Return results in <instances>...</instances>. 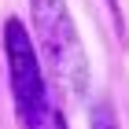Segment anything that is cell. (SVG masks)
I'll return each mask as SVG.
<instances>
[{
    "instance_id": "7a4b0ae2",
    "label": "cell",
    "mask_w": 129,
    "mask_h": 129,
    "mask_svg": "<svg viewBox=\"0 0 129 129\" xmlns=\"http://www.w3.org/2000/svg\"><path fill=\"white\" fill-rule=\"evenodd\" d=\"M33 41L44 59L52 81L67 92V100H85L89 92V55L81 44V33L74 26L67 0H30Z\"/></svg>"
},
{
    "instance_id": "3957f363",
    "label": "cell",
    "mask_w": 129,
    "mask_h": 129,
    "mask_svg": "<svg viewBox=\"0 0 129 129\" xmlns=\"http://www.w3.org/2000/svg\"><path fill=\"white\" fill-rule=\"evenodd\" d=\"M89 129H118V114L111 107V100H96L89 111Z\"/></svg>"
},
{
    "instance_id": "6da1fadb",
    "label": "cell",
    "mask_w": 129,
    "mask_h": 129,
    "mask_svg": "<svg viewBox=\"0 0 129 129\" xmlns=\"http://www.w3.org/2000/svg\"><path fill=\"white\" fill-rule=\"evenodd\" d=\"M4 59H8V85H11L19 125L22 129H67V122L48 92L44 59L33 48L30 30L19 19L4 22Z\"/></svg>"
}]
</instances>
